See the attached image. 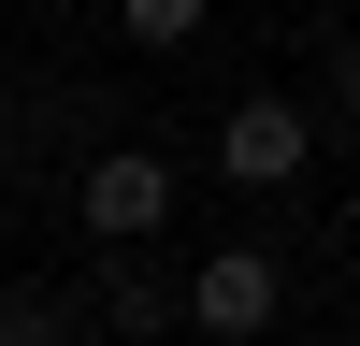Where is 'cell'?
<instances>
[{"label":"cell","mask_w":360,"mask_h":346,"mask_svg":"<svg viewBox=\"0 0 360 346\" xmlns=\"http://www.w3.org/2000/svg\"><path fill=\"white\" fill-rule=\"evenodd\" d=\"M346 346H360V332H346Z\"/></svg>","instance_id":"obj_7"},{"label":"cell","mask_w":360,"mask_h":346,"mask_svg":"<svg viewBox=\"0 0 360 346\" xmlns=\"http://www.w3.org/2000/svg\"><path fill=\"white\" fill-rule=\"evenodd\" d=\"M72 217H86V245H159L173 231V159L159 144H101L72 173Z\"/></svg>","instance_id":"obj_2"},{"label":"cell","mask_w":360,"mask_h":346,"mask_svg":"<svg viewBox=\"0 0 360 346\" xmlns=\"http://www.w3.org/2000/svg\"><path fill=\"white\" fill-rule=\"evenodd\" d=\"M86 317H101L115 346H159V332H173V274H159V245H101V274H86Z\"/></svg>","instance_id":"obj_4"},{"label":"cell","mask_w":360,"mask_h":346,"mask_svg":"<svg viewBox=\"0 0 360 346\" xmlns=\"http://www.w3.org/2000/svg\"><path fill=\"white\" fill-rule=\"evenodd\" d=\"M202 15H217V0H115V29H130L144 58H173V44H202Z\"/></svg>","instance_id":"obj_5"},{"label":"cell","mask_w":360,"mask_h":346,"mask_svg":"<svg viewBox=\"0 0 360 346\" xmlns=\"http://www.w3.org/2000/svg\"><path fill=\"white\" fill-rule=\"evenodd\" d=\"M58 332H72L58 288H0V346H58Z\"/></svg>","instance_id":"obj_6"},{"label":"cell","mask_w":360,"mask_h":346,"mask_svg":"<svg viewBox=\"0 0 360 346\" xmlns=\"http://www.w3.org/2000/svg\"><path fill=\"white\" fill-rule=\"evenodd\" d=\"M101 346H115V332H101Z\"/></svg>","instance_id":"obj_8"},{"label":"cell","mask_w":360,"mask_h":346,"mask_svg":"<svg viewBox=\"0 0 360 346\" xmlns=\"http://www.w3.org/2000/svg\"><path fill=\"white\" fill-rule=\"evenodd\" d=\"M173 317H188V332H217V346H259V332L288 317L274 245H202V260H188V288H173Z\"/></svg>","instance_id":"obj_1"},{"label":"cell","mask_w":360,"mask_h":346,"mask_svg":"<svg viewBox=\"0 0 360 346\" xmlns=\"http://www.w3.org/2000/svg\"><path fill=\"white\" fill-rule=\"evenodd\" d=\"M303 159H317V101H288V86H245L217 115V173L231 188H288Z\"/></svg>","instance_id":"obj_3"}]
</instances>
